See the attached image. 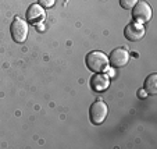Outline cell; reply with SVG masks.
<instances>
[{"instance_id":"4fadbf2b","label":"cell","mask_w":157,"mask_h":149,"mask_svg":"<svg viewBox=\"0 0 157 149\" xmlns=\"http://www.w3.org/2000/svg\"><path fill=\"white\" fill-rule=\"evenodd\" d=\"M101 2H104V0H101Z\"/></svg>"},{"instance_id":"3957f363","label":"cell","mask_w":157,"mask_h":149,"mask_svg":"<svg viewBox=\"0 0 157 149\" xmlns=\"http://www.w3.org/2000/svg\"><path fill=\"white\" fill-rule=\"evenodd\" d=\"M107 113H109V108L107 104L104 103L101 99H98L95 100L92 104H90V109H89V117H90V121L93 124L99 125L101 123H104L107 117Z\"/></svg>"},{"instance_id":"7a4b0ae2","label":"cell","mask_w":157,"mask_h":149,"mask_svg":"<svg viewBox=\"0 0 157 149\" xmlns=\"http://www.w3.org/2000/svg\"><path fill=\"white\" fill-rule=\"evenodd\" d=\"M28 22L24 20H21L20 17H15L14 21L11 22L10 27V32H11L13 41L17 43H24L28 38Z\"/></svg>"},{"instance_id":"52a82bcc","label":"cell","mask_w":157,"mask_h":149,"mask_svg":"<svg viewBox=\"0 0 157 149\" xmlns=\"http://www.w3.org/2000/svg\"><path fill=\"white\" fill-rule=\"evenodd\" d=\"M90 88H92L95 92H103L109 88L110 85V80L106 74H101V73H96V75H93L90 78Z\"/></svg>"},{"instance_id":"ba28073f","label":"cell","mask_w":157,"mask_h":149,"mask_svg":"<svg viewBox=\"0 0 157 149\" xmlns=\"http://www.w3.org/2000/svg\"><path fill=\"white\" fill-rule=\"evenodd\" d=\"M44 18V11L43 7L40 4H31L29 9L27 10V22L31 24H39L40 21H43Z\"/></svg>"},{"instance_id":"9c48e42d","label":"cell","mask_w":157,"mask_h":149,"mask_svg":"<svg viewBox=\"0 0 157 149\" xmlns=\"http://www.w3.org/2000/svg\"><path fill=\"white\" fill-rule=\"evenodd\" d=\"M145 91L147 95L157 93V74H150L145 81Z\"/></svg>"},{"instance_id":"8fae6325","label":"cell","mask_w":157,"mask_h":149,"mask_svg":"<svg viewBox=\"0 0 157 149\" xmlns=\"http://www.w3.org/2000/svg\"><path fill=\"white\" fill-rule=\"evenodd\" d=\"M54 3H56V0H39V4L43 9H50L54 6Z\"/></svg>"},{"instance_id":"5b68a950","label":"cell","mask_w":157,"mask_h":149,"mask_svg":"<svg viewBox=\"0 0 157 149\" xmlns=\"http://www.w3.org/2000/svg\"><path fill=\"white\" fill-rule=\"evenodd\" d=\"M128 61H129V53H128L125 49L117 48V49H114V50H111L109 63L113 67H116V69H121V67L127 66Z\"/></svg>"},{"instance_id":"30bf717a","label":"cell","mask_w":157,"mask_h":149,"mask_svg":"<svg viewBox=\"0 0 157 149\" xmlns=\"http://www.w3.org/2000/svg\"><path fill=\"white\" fill-rule=\"evenodd\" d=\"M138 3V0H120V4H121L122 9L125 10H132L133 6Z\"/></svg>"},{"instance_id":"277c9868","label":"cell","mask_w":157,"mask_h":149,"mask_svg":"<svg viewBox=\"0 0 157 149\" xmlns=\"http://www.w3.org/2000/svg\"><path fill=\"white\" fill-rule=\"evenodd\" d=\"M132 10V17L138 24H145V22H149L151 20V14H153L151 7L145 0H138V3L133 6Z\"/></svg>"},{"instance_id":"8992f818","label":"cell","mask_w":157,"mask_h":149,"mask_svg":"<svg viewBox=\"0 0 157 149\" xmlns=\"http://www.w3.org/2000/svg\"><path fill=\"white\" fill-rule=\"evenodd\" d=\"M124 35L128 41L131 42H136L145 36V28L142 24H138V22H131L125 27L124 29Z\"/></svg>"},{"instance_id":"7c38bea8","label":"cell","mask_w":157,"mask_h":149,"mask_svg":"<svg viewBox=\"0 0 157 149\" xmlns=\"http://www.w3.org/2000/svg\"><path fill=\"white\" fill-rule=\"evenodd\" d=\"M146 95H147V93H146L145 89H140L139 92H138V96H139V98H146Z\"/></svg>"},{"instance_id":"6da1fadb","label":"cell","mask_w":157,"mask_h":149,"mask_svg":"<svg viewBox=\"0 0 157 149\" xmlns=\"http://www.w3.org/2000/svg\"><path fill=\"white\" fill-rule=\"evenodd\" d=\"M86 67L93 73H103L109 67V57L103 52H90L86 56Z\"/></svg>"}]
</instances>
